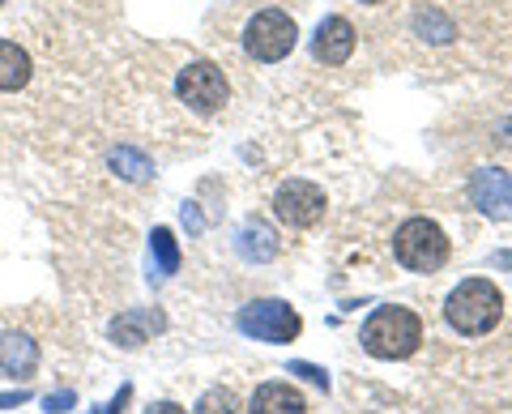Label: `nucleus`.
Returning a JSON list of instances; mask_svg holds the SVG:
<instances>
[{"label": "nucleus", "instance_id": "obj_1", "mask_svg": "<svg viewBox=\"0 0 512 414\" xmlns=\"http://www.w3.org/2000/svg\"><path fill=\"white\" fill-rule=\"evenodd\" d=\"M359 342L372 359H406L423 342V321L410 308H376L363 321Z\"/></svg>", "mask_w": 512, "mask_h": 414}, {"label": "nucleus", "instance_id": "obj_2", "mask_svg": "<svg viewBox=\"0 0 512 414\" xmlns=\"http://www.w3.org/2000/svg\"><path fill=\"white\" fill-rule=\"evenodd\" d=\"M444 316H448V325H453L457 333H466V338H483V333H491L495 325H500L504 295L495 291V282L470 278V282H461L457 291L448 295Z\"/></svg>", "mask_w": 512, "mask_h": 414}, {"label": "nucleus", "instance_id": "obj_3", "mask_svg": "<svg viewBox=\"0 0 512 414\" xmlns=\"http://www.w3.org/2000/svg\"><path fill=\"white\" fill-rule=\"evenodd\" d=\"M299 43V26L286 9H261L256 18L244 26V52L261 65H278L295 52Z\"/></svg>", "mask_w": 512, "mask_h": 414}, {"label": "nucleus", "instance_id": "obj_4", "mask_svg": "<svg viewBox=\"0 0 512 414\" xmlns=\"http://www.w3.org/2000/svg\"><path fill=\"white\" fill-rule=\"evenodd\" d=\"M393 252L406 269H414V274H436V269L448 261V240L431 218H410L406 227L397 231Z\"/></svg>", "mask_w": 512, "mask_h": 414}, {"label": "nucleus", "instance_id": "obj_5", "mask_svg": "<svg viewBox=\"0 0 512 414\" xmlns=\"http://www.w3.org/2000/svg\"><path fill=\"white\" fill-rule=\"evenodd\" d=\"M175 94H180V103H188L197 116H214V111L227 107L231 99V86H227V73L210 60H188L175 77Z\"/></svg>", "mask_w": 512, "mask_h": 414}, {"label": "nucleus", "instance_id": "obj_6", "mask_svg": "<svg viewBox=\"0 0 512 414\" xmlns=\"http://www.w3.org/2000/svg\"><path fill=\"white\" fill-rule=\"evenodd\" d=\"M235 325H239V333H248V338H256V342H274V346L295 342V338H299V329H303L299 312H295L291 304H282V299H256V304L239 308Z\"/></svg>", "mask_w": 512, "mask_h": 414}, {"label": "nucleus", "instance_id": "obj_7", "mask_svg": "<svg viewBox=\"0 0 512 414\" xmlns=\"http://www.w3.org/2000/svg\"><path fill=\"white\" fill-rule=\"evenodd\" d=\"M274 214L286 222V227H316L325 218V193L312 184V180H286L274 197Z\"/></svg>", "mask_w": 512, "mask_h": 414}, {"label": "nucleus", "instance_id": "obj_8", "mask_svg": "<svg viewBox=\"0 0 512 414\" xmlns=\"http://www.w3.org/2000/svg\"><path fill=\"white\" fill-rule=\"evenodd\" d=\"M470 201L495 222H512V175L500 167H478L470 175Z\"/></svg>", "mask_w": 512, "mask_h": 414}, {"label": "nucleus", "instance_id": "obj_9", "mask_svg": "<svg viewBox=\"0 0 512 414\" xmlns=\"http://www.w3.org/2000/svg\"><path fill=\"white\" fill-rule=\"evenodd\" d=\"M312 56L320 60V65L338 69L346 65L350 56H355V26H350L342 13H333V18H325L316 26V39H312Z\"/></svg>", "mask_w": 512, "mask_h": 414}, {"label": "nucleus", "instance_id": "obj_10", "mask_svg": "<svg viewBox=\"0 0 512 414\" xmlns=\"http://www.w3.org/2000/svg\"><path fill=\"white\" fill-rule=\"evenodd\" d=\"M0 372L13 380H30L39 372V342L26 333H5L0 338Z\"/></svg>", "mask_w": 512, "mask_h": 414}, {"label": "nucleus", "instance_id": "obj_11", "mask_svg": "<svg viewBox=\"0 0 512 414\" xmlns=\"http://www.w3.org/2000/svg\"><path fill=\"white\" fill-rule=\"evenodd\" d=\"M163 329V316L154 308H133V312H120L116 321H111V338H116L124 350H137L150 342V333Z\"/></svg>", "mask_w": 512, "mask_h": 414}, {"label": "nucleus", "instance_id": "obj_12", "mask_svg": "<svg viewBox=\"0 0 512 414\" xmlns=\"http://www.w3.org/2000/svg\"><path fill=\"white\" fill-rule=\"evenodd\" d=\"M235 248H239V257H244V261L265 265V261H274V257H278V235H274V227H269V222L248 218L244 227H239Z\"/></svg>", "mask_w": 512, "mask_h": 414}, {"label": "nucleus", "instance_id": "obj_13", "mask_svg": "<svg viewBox=\"0 0 512 414\" xmlns=\"http://www.w3.org/2000/svg\"><path fill=\"white\" fill-rule=\"evenodd\" d=\"M248 414H308V402L291 389V385H261L252 393V406H248Z\"/></svg>", "mask_w": 512, "mask_h": 414}, {"label": "nucleus", "instance_id": "obj_14", "mask_svg": "<svg viewBox=\"0 0 512 414\" xmlns=\"http://www.w3.org/2000/svg\"><path fill=\"white\" fill-rule=\"evenodd\" d=\"M30 73H35V65H30L26 47H18L13 39H0V90L5 94L22 90L30 82Z\"/></svg>", "mask_w": 512, "mask_h": 414}, {"label": "nucleus", "instance_id": "obj_15", "mask_svg": "<svg viewBox=\"0 0 512 414\" xmlns=\"http://www.w3.org/2000/svg\"><path fill=\"white\" fill-rule=\"evenodd\" d=\"M107 167L120 175V180H128V184H146L150 175H154V163L141 150H133V146H120V150H111V158H107Z\"/></svg>", "mask_w": 512, "mask_h": 414}, {"label": "nucleus", "instance_id": "obj_16", "mask_svg": "<svg viewBox=\"0 0 512 414\" xmlns=\"http://www.w3.org/2000/svg\"><path fill=\"white\" fill-rule=\"evenodd\" d=\"M150 257H154V278H171L180 274V244L167 227H154L150 235Z\"/></svg>", "mask_w": 512, "mask_h": 414}, {"label": "nucleus", "instance_id": "obj_17", "mask_svg": "<svg viewBox=\"0 0 512 414\" xmlns=\"http://www.w3.org/2000/svg\"><path fill=\"white\" fill-rule=\"evenodd\" d=\"M414 26H419V35H423V39H431V43H448V39L457 35L453 18H444L440 9H423L419 18H414Z\"/></svg>", "mask_w": 512, "mask_h": 414}, {"label": "nucleus", "instance_id": "obj_18", "mask_svg": "<svg viewBox=\"0 0 512 414\" xmlns=\"http://www.w3.org/2000/svg\"><path fill=\"white\" fill-rule=\"evenodd\" d=\"M197 414H235V393L231 389H210L197 402Z\"/></svg>", "mask_w": 512, "mask_h": 414}, {"label": "nucleus", "instance_id": "obj_19", "mask_svg": "<svg viewBox=\"0 0 512 414\" xmlns=\"http://www.w3.org/2000/svg\"><path fill=\"white\" fill-rule=\"evenodd\" d=\"M43 406L52 410V414H64V410H73V406H77V393H73V389H56V393H47V397H43Z\"/></svg>", "mask_w": 512, "mask_h": 414}, {"label": "nucleus", "instance_id": "obj_20", "mask_svg": "<svg viewBox=\"0 0 512 414\" xmlns=\"http://www.w3.org/2000/svg\"><path fill=\"white\" fill-rule=\"evenodd\" d=\"M291 372H295V376H308L312 385H320V389H329V372L312 368V363H291Z\"/></svg>", "mask_w": 512, "mask_h": 414}, {"label": "nucleus", "instance_id": "obj_21", "mask_svg": "<svg viewBox=\"0 0 512 414\" xmlns=\"http://www.w3.org/2000/svg\"><path fill=\"white\" fill-rule=\"evenodd\" d=\"M128 397H133V389H128V385H124V389L116 393V402H111V406H107L103 414H124V406H128Z\"/></svg>", "mask_w": 512, "mask_h": 414}, {"label": "nucleus", "instance_id": "obj_22", "mask_svg": "<svg viewBox=\"0 0 512 414\" xmlns=\"http://www.w3.org/2000/svg\"><path fill=\"white\" fill-rule=\"evenodd\" d=\"M26 397H30L26 389H18V393H5V397H0V406H5V410H13V406H22Z\"/></svg>", "mask_w": 512, "mask_h": 414}, {"label": "nucleus", "instance_id": "obj_23", "mask_svg": "<svg viewBox=\"0 0 512 414\" xmlns=\"http://www.w3.org/2000/svg\"><path fill=\"white\" fill-rule=\"evenodd\" d=\"M184 222H188L192 231H201V227H205V222H201V214H197V205H184Z\"/></svg>", "mask_w": 512, "mask_h": 414}, {"label": "nucleus", "instance_id": "obj_24", "mask_svg": "<svg viewBox=\"0 0 512 414\" xmlns=\"http://www.w3.org/2000/svg\"><path fill=\"white\" fill-rule=\"evenodd\" d=\"M146 414H184V410L175 406V402H154V406H150Z\"/></svg>", "mask_w": 512, "mask_h": 414}, {"label": "nucleus", "instance_id": "obj_25", "mask_svg": "<svg viewBox=\"0 0 512 414\" xmlns=\"http://www.w3.org/2000/svg\"><path fill=\"white\" fill-rule=\"evenodd\" d=\"M363 5H384V0H363Z\"/></svg>", "mask_w": 512, "mask_h": 414}, {"label": "nucleus", "instance_id": "obj_26", "mask_svg": "<svg viewBox=\"0 0 512 414\" xmlns=\"http://www.w3.org/2000/svg\"><path fill=\"white\" fill-rule=\"evenodd\" d=\"M0 5H5V0H0Z\"/></svg>", "mask_w": 512, "mask_h": 414}]
</instances>
